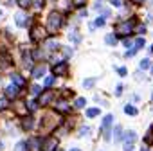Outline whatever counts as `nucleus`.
<instances>
[{"instance_id": "a19ab883", "label": "nucleus", "mask_w": 153, "mask_h": 151, "mask_svg": "<svg viewBox=\"0 0 153 151\" xmlns=\"http://www.w3.org/2000/svg\"><path fill=\"white\" fill-rule=\"evenodd\" d=\"M151 74H153V65H151Z\"/></svg>"}, {"instance_id": "f8f14e48", "label": "nucleus", "mask_w": 153, "mask_h": 151, "mask_svg": "<svg viewBox=\"0 0 153 151\" xmlns=\"http://www.w3.org/2000/svg\"><path fill=\"white\" fill-rule=\"evenodd\" d=\"M56 110H58V112H68L70 108H68L67 101H58V103H56Z\"/></svg>"}, {"instance_id": "393cba45", "label": "nucleus", "mask_w": 153, "mask_h": 151, "mask_svg": "<svg viewBox=\"0 0 153 151\" xmlns=\"http://www.w3.org/2000/svg\"><path fill=\"white\" fill-rule=\"evenodd\" d=\"M74 104H76V108H83V106H85V99H83V97L76 99V103H74Z\"/></svg>"}, {"instance_id": "c756f323", "label": "nucleus", "mask_w": 153, "mask_h": 151, "mask_svg": "<svg viewBox=\"0 0 153 151\" xmlns=\"http://www.w3.org/2000/svg\"><path fill=\"white\" fill-rule=\"evenodd\" d=\"M6 106H7V103H6V99H4V97H0V110H4Z\"/></svg>"}, {"instance_id": "4c0bfd02", "label": "nucleus", "mask_w": 153, "mask_h": 151, "mask_svg": "<svg viewBox=\"0 0 153 151\" xmlns=\"http://www.w3.org/2000/svg\"><path fill=\"white\" fill-rule=\"evenodd\" d=\"M133 4H144V0H131Z\"/></svg>"}, {"instance_id": "6e6552de", "label": "nucleus", "mask_w": 153, "mask_h": 151, "mask_svg": "<svg viewBox=\"0 0 153 151\" xmlns=\"http://www.w3.org/2000/svg\"><path fill=\"white\" fill-rule=\"evenodd\" d=\"M54 74L56 76H67V72H68V67H67V63H58V65H54Z\"/></svg>"}, {"instance_id": "0eeeda50", "label": "nucleus", "mask_w": 153, "mask_h": 151, "mask_svg": "<svg viewBox=\"0 0 153 151\" xmlns=\"http://www.w3.org/2000/svg\"><path fill=\"white\" fill-rule=\"evenodd\" d=\"M112 121H114V117L112 115H106L105 119H103V131H105V138L108 140V137H110V124H112Z\"/></svg>"}, {"instance_id": "4be33fe9", "label": "nucleus", "mask_w": 153, "mask_h": 151, "mask_svg": "<svg viewBox=\"0 0 153 151\" xmlns=\"http://www.w3.org/2000/svg\"><path fill=\"white\" fill-rule=\"evenodd\" d=\"M94 83H96V79H92V78H90V79H85V81H83V87H85V88H92V87H94Z\"/></svg>"}, {"instance_id": "a878e982", "label": "nucleus", "mask_w": 153, "mask_h": 151, "mask_svg": "<svg viewBox=\"0 0 153 151\" xmlns=\"http://www.w3.org/2000/svg\"><path fill=\"white\" fill-rule=\"evenodd\" d=\"M144 47V38H137L135 41V49H142Z\"/></svg>"}, {"instance_id": "ea45409f", "label": "nucleus", "mask_w": 153, "mask_h": 151, "mask_svg": "<svg viewBox=\"0 0 153 151\" xmlns=\"http://www.w3.org/2000/svg\"><path fill=\"white\" fill-rule=\"evenodd\" d=\"M70 151H81V149H78V147H74V149H70Z\"/></svg>"}, {"instance_id": "f704fd0d", "label": "nucleus", "mask_w": 153, "mask_h": 151, "mask_svg": "<svg viewBox=\"0 0 153 151\" xmlns=\"http://www.w3.org/2000/svg\"><path fill=\"white\" fill-rule=\"evenodd\" d=\"M88 131H90V128L87 126V128H83V130H81V135H85V133H88Z\"/></svg>"}, {"instance_id": "a211bd4d", "label": "nucleus", "mask_w": 153, "mask_h": 151, "mask_svg": "<svg viewBox=\"0 0 153 151\" xmlns=\"http://www.w3.org/2000/svg\"><path fill=\"white\" fill-rule=\"evenodd\" d=\"M105 40H106L108 45H115V43H117V36H115V34H108Z\"/></svg>"}, {"instance_id": "6ab92c4d", "label": "nucleus", "mask_w": 153, "mask_h": 151, "mask_svg": "<svg viewBox=\"0 0 153 151\" xmlns=\"http://www.w3.org/2000/svg\"><path fill=\"white\" fill-rule=\"evenodd\" d=\"M31 4H33V0H18V6H20L22 9H27Z\"/></svg>"}, {"instance_id": "58836bf2", "label": "nucleus", "mask_w": 153, "mask_h": 151, "mask_svg": "<svg viewBox=\"0 0 153 151\" xmlns=\"http://www.w3.org/2000/svg\"><path fill=\"white\" fill-rule=\"evenodd\" d=\"M2 149H4V144H2V142H0V151H2Z\"/></svg>"}, {"instance_id": "20e7f679", "label": "nucleus", "mask_w": 153, "mask_h": 151, "mask_svg": "<svg viewBox=\"0 0 153 151\" xmlns=\"http://www.w3.org/2000/svg\"><path fill=\"white\" fill-rule=\"evenodd\" d=\"M123 140H124V146H123L124 151H131V149H133V144H135V140H137V133H135V131H126Z\"/></svg>"}, {"instance_id": "37998d69", "label": "nucleus", "mask_w": 153, "mask_h": 151, "mask_svg": "<svg viewBox=\"0 0 153 151\" xmlns=\"http://www.w3.org/2000/svg\"><path fill=\"white\" fill-rule=\"evenodd\" d=\"M151 133H153V128H151Z\"/></svg>"}, {"instance_id": "473e14b6", "label": "nucleus", "mask_w": 153, "mask_h": 151, "mask_svg": "<svg viewBox=\"0 0 153 151\" xmlns=\"http://www.w3.org/2000/svg\"><path fill=\"white\" fill-rule=\"evenodd\" d=\"M40 90H42L40 87H33V94H40Z\"/></svg>"}, {"instance_id": "aec40b11", "label": "nucleus", "mask_w": 153, "mask_h": 151, "mask_svg": "<svg viewBox=\"0 0 153 151\" xmlns=\"http://www.w3.org/2000/svg\"><path fill=\"white\" fill-rule=\"evenodd\" d=\"M97 115H99V110H97V108H90V110H87V117L92 119V117H97Z\"/></svg>"}, {"instance_id": "f3484780", "label": "nucleus", "mask_w": 153, "mask_h": 151, "mask_svg": "<svg viewBox=\"0 0 153 151\" xmlns=\"http://www.w3.org/2000/svg\"><path fill=\"white\" fill-rule=\"evenodd\" d=\"M15 151H29V147H27V142L20 140V142L15 146Z\"/></svg>"}, {"instance_id": "1a4fd4ad", "label": "nucleus", "mask_w": 153, "mask_h": 151, "mask_svg": "<svg viewBox=\"0 0 153 151\" xmlns=\"http://www.w3.org/2000/svg\"><path fill=\"white\" fill-rule=\"evenodd\" d=\"M18 94H20V90H18V87H16V85H9V87L6 88V95H7V97H11V99H15Z\"/></svg>"}, {"instance_id": "9b49d317", "label": "nucleus", "mask_w": 153, "mask_h": 151, "mask_svg": "<svg viewBox=\"0 0 153 151\" xmlns=\"http://www.w3.org/2000/svg\"><path fill=\"white\" fill-rule=\"evenodd\" d=\"M45 65H38V67H34L33 68V78H42V76L45 74Z\"/></svg>"}, {"instance_id": "7c9ffc66", "label": "nucleus", "mask_w": 153, "mask_h": 151, "mask_svg": "<svg viewBox=\"0 0 153 151\" xmlns=\"http://www.w3.org/2000/svg\"><path fill=\"white\" fill-rule=\"evenodd\" d=\"M135 52H137V49H130V50L126 52V58H130V56H133Z\"/></svg>"}, {"instance_id": "72a5a7b5", "label": "nucleus", "mask_w": 153, "mask_h": 151, "mask_svg": "<svg viewBox=\"0 0 153 151\" xmlns=\"http://www.w3.org/2000/svg\"><path fill=\"white\" fill-rule=\"evenodd\" d=\"M124 47H131V40H124Z\"/></svg>"}, {"instance_id": "2eb2a0df", "label": "nucleus", "mask_w": 153, "mask_h": 151, "mask_svg": "<svg viewBox=\"0 0 153 151\" xmlns=\"http://www.w3.org/2000/svg\"><path fill=\"white\" fill-rule=\"evenodd\" d=\"M22 124H24V130H33V124H34V121H33V117H29V119L25 117Z\"/></svg>"}, {"instance_id": "e433bc0d", "label": "nucleus", "mask_w": 153, "mask_h": 151, "mask_svg": "<svg viewBox=\"0 0 153 151\" xmlns=\"http://www.w3.org/2000/svg\"><path fill=\"white\" fill-rule=\"evenodd\" d=\"M144 31H146V27H142V25H140V27H137V33H144Z\"/></svg>"}, {"instance_id": "f257e3e1", "label": "nucleus", "mask_w": 153, "mask_h": 151, "mask_svg": "<svg viewBox=\"0 0 153 151\" xmlns=\"http://www.w3.org/2000/svg\"><path fill=\"white\" fill-rule=\"evenodd\" d=\"M63 25V16L58 13V11H52L51 15H49V18H47V31L49 33H58V29Z\"/></svg>"}, {"instance_id": "c85d7f7f", "label": "nucleus", "mask_w": 153, "mask_h": 151, "mask_svg": "<svg viewBox=\"0 0 153 151\" xmlns=\"http://www.w3.org/2000/svg\"><path fill=\"white\" fill-rule=\"evenodd\" d=\"M146 142H148V144H153V133H151V131L146 135Z\"/></svg>"}, {"instance_id": "f03ea898", "label": "nucleus", "mask_w": 153, "mask_h": 151, "mask_svg": "<svg viewBox=\"0 0 153 151\" xmlns=\"http://www.w3.org/2000/svg\"><path fill=\"white\" fill-rule=\"evenodd\" d=\"M133 25H135V20H126V22H121L115 25V36H128L131 31H133Z\"/></svg>"}, {"instance_id": "423d86ee", "label": "nucleus", "mask_w": 153, "mask_h": 151, "mask_svg": "<svg viewBox=\"0 0 153 151\" xmlns=\"http://www.w3.org/2000/svg\"><path fill=\"white\" fill-rule=\"evenodd\" d=\"M52 99H54V92H52V90H47V92H43V94L40 95V104L45 106V104H49Z\"/></svg>"}, {"instance_id": "9d476101", "label": "nucleus", "mask_w": 153, "mask_h": 151, "mask_svg": "<svg viewBox=\"0 0 153 151\" xmlns=\"http://www.w3.org/2000/svg\"><path fill=\"white\" fill-rule=\"evenodd\" d=\"M15 22H16L18 27H25V24H27V16H25V13H18V15L15 16Z\"/></svg>"}, {"instance_id": "c9c22d12", "label": "nucleus", "mask_w": 153, "mask_h": 151, "mask_svg": "<svg viewBox=\"0 0 153 151\" xmlns=\"http://www.w3.org/2000/svg\"><path fill=\"white\" fill-rule=\"evenodd\" d=\"M112 4H114V6H121L123 2H121V0H112Z\"/></svg>"}, {"instance_id": "5701e85b", "label": "nucleus", "mask_w": 153, "mask_h": 151, "mask_svg": "<svg viewBox=\"0 0 153 151\" xmlns=\"http://www.w3.org/2000/svg\"><path fill=\"white\" fill-rule=\"evenodd\" d=\"M52 83H54V78L52 76H49V78H45V81H43V85L49 88V87H52Z\"/></svg>"}, {"instance_id": "cd10ccee", "label": "nucleus", "mask_w": 153, "mask_h": 151, "mask_svg": "<svg viewBox=\"0 0 153 151\" xmlns=\"http://www.w3.org/2000/svg\"><path fill=\"white\" fill-rule=\"evenodd\" d=\"M148 67H149V59H146V58H144V59L140 61V68L144 70V68H148Z\"/></svg>"}, {"instance_id": "dca6fc26", "label": "nucleus", "mask_w": 153, "mask_h": 151, "mask_svg": "<svg viewBox=\"0 0 153 151\" xmlns=\"http://www.w3.org/2000/svg\"><path fill=\"white\" fill-rule=\"evenodd\" d=\"M114 138L119 142V140H123V130H121V126H115V130H114Z\"/></svg>"}, {"instance_id": "b1692460", "label": "nucleus", "mask_w": 153, "mask_h": 151, "mask_svg": "<svg viewBox=\"0 0 153 151\" xmlns=\"http://www.w3.org/2000/svg\"><path fill=\"white\" fill-rule=\"evenodd\" d=\"M72 4H74L76 7H83V6L87 4V0H72Z\"/></svg>"}, {"instance_id": "bb28decb", "label": "nucleus", "mask_w": 153, "mask_h": 151, "mask_svg": "<svg viewBox=\"0 0 153 151\" xmlns=\"http://www.w3.org/2000/svg\"><path fill=\"white\" fill-rule=\"evenodd\" d=\"M103 25H105V18H101V16H99V18L96 20V24H94V27H103Z\"/></svg>"}, {"instance_id": "79ce46f5", "label": "nucleus", "mask_w": 153, "mask_h": 151, "mask_svg": "<svg viewBox=\"0 0 153 151\" xmlns=\"http://www.w3.org/2000/svg\"><path fill=\"white\" fill-rule=\"evenodd\" d=\"M0 18H2V11H0Z\"/></svg>"}, {"instance_id": "4468645a", "label": "nucleus", "mask_w": 153, "mask_h": 151, "mask_svg": "<svg viewBox=\"0 0 153 151\" xmlns=\"http://www.w3.org/2000/svg\"><path fill=\"white\" fill-rule=\"evenodd\" d=\"M124 113L133 117V115H137V108H135V106H131V104H126V106H124Z\"/></svg>"}, {"instance_id": "2f4dec72", "label": "nucleus", "mask_w": 153, "mask_h": 151, "mask_svg": "<svg viewBox=\"0 0 153 151\" xmlns=\"http://www.w3.org/2000/svg\"><path fill=\"white\" fill-rule=\"evenodd\" d=\"M117 72H119V76H126V68H124V67H121Z\"/></svg>"}, {"instance_id": "412c9836", "label": "nucleus", "mask_w": 153, "mask_h": 151, "mask_svg": "<svg viewBox=\"0 0 153 151\" xmlns=\"http://www.w3.org/2000/svg\"><path fill=\"white\" fill-rule=\"evenodd\" d=\"M70 40H72L74 43H79V34H78V31H72V33H70Z\"/></svg>"}, {"instance_id": "7ed1b4c3", "label": "nucleus", "mask_w": 153, "mask_h": 151, "mask_svg": "<svg viewBox=\"0 0 153 151\" xmlns=\"http://www.w3.org/2000/svg\"><path fill=\"white\" fill-rule=\"evenodd\" d=\"M29 36H31L33 41H43V40L47 38V29H45L43 25H34V27L31 29Z\"/></svg>"}, {"instance_id": "39448f33", "label": "nucleus", "mask_w": 153, "mask_h": 151, "mask_svg": "<svg viewBox=\"0 0 153 151\" xmlns=\"http://www.w3.org/2000/svg\"><path fill=\"white\" fill-rule=\"evenodd\" d=\"M56 146H58V140L56 138H47V140L42 142V149L43 151H54Z\"/></svg>"}, {"instance_id": "ddd939ff", "label": "nucleus", "mask_w": 153, "mask_h": 151, "mask_svg": "<svg viewBox=\"0 0 153 151\" xmlns=\"http://www.w3.org/2000/svg\"><path fill=\"white\" fill-rule=\"evenodd\" d=\"M11 79L15 81V85H16V87H22V85L25 83V81H24V78H22L20 74H13V76H11Z\"/></svg>"}]
</instances>
